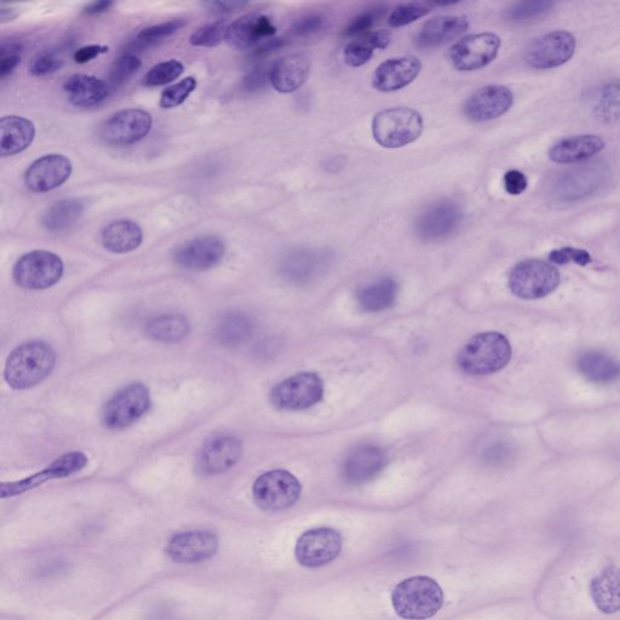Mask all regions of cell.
Segmentation results:
<instances>
[{"label":"cell","instance_id":"cell-44","mask_svg":"<svg viewBox=\"0 0 620 620\" xmlns=\"http://www.w3.org/2000/svg\"><path fill=\"white\" fill-rule=\"evenodd\" d=\"M386 9V7L380 5V7L372 8L358 15L344 30V36L348 38L364 36L386 13Z\"/></svg>","mask_w":620,"mask_h":620},{"label":"cell","instance_id":"cell-2","mask_svg":"<svg viewBox=\"0 0 620 620\" xmlns=\"http://www.w3.org/2000/svg\"><path fill=\"white\" fill-rule=\"evenodd\" d=\"M394 611L406 620L433 618L444 606V591L435 579L426 576L407 578L392 594Z\"/></svg>","mask_w":620,"mask_h":620},{"label":"cell","instance_id":"cell-26","mask_svg":"<svg viewBox=\"0 0 620 620\" xmlns=\"http://www.w3.org/2000/svg\"><path fill=\"white\" fill-rule=\"evenodd\" d=\"M310 60L306 54H291L271 67V84L281 94H291L306 83Z\"/></svg>","mask_w":620,"mask_h":620},{"label":"cell","instance_id":"cell-52","mask_svg":"<svg viewBox=\"0 0 620 620\" xmlns=\"http://www.w3.org/2000/svg\"><path fill=\"white\" fill-rule=\"evenodd\" d=\"M527 179L519 170H510L504 175V188L510 195H520L527 189Z\"/></svg>","mask_w":620,"mask_h":620},{"label":"cell","instance_id":"cell-32","mask_svg":"<svg viewBox=\"0 0 620 620\" xmlns=\"http://www.w3.org/2000/svg\"><path fill=\"white\" fill-rule=\"evenodd\" d=\"M579 373L591 383L612 384L620 380L618 360L601 352H585L577 360Z\"/></svg>","mask_w":620,"mask_h":620},{"label":"cell","instance_id":"cell-19","mask_svg":"<svg viewBox=\"0 0 620 620\" xmlns=\"http://www.w3.org/2000/svg\"><path fill=\"white\" fill-rule=\"evenodd\" d=\"M226 254V245L216 235L194 238L176 250L174 260L188 271H206L217 266Z\"/></svg>","mask_w":620,"mask_h":620},{"label":"cell","instance_id":"cell-27","mask_svg":"<svg viewBox=\"0 0 620 620\" xmlns=\"http://www.w3.org/2000/svg\"><path fill=\"white\" fill-rule=\"evenodd\" d=\"M606 142L597 135L567 137L550 148L549 158L556 164H576L604 151Z\"/></svg>","mask_w":620,"mask_h":620},{"label":"cell","instance_id":"cell-37","mask_svg":"<svg viewBox=\"0 0 620 620\" xmlns=\"http://www.w3.org/2000/svg\"><path fill=\"white\" fill-rule=\"evenodd\" d=\"M254 324L248 315L228 313L218 320L215 327V338L223 346L234 347L244 343L252 334Z\"/></svg>","mask_w":620,"mask_h":620},{"label":"cell","instance_id":"cell-35","mask_svg":"<svg viewBox=\"0 0 620 620\" xmlns=\"http://www.w3.org/2000/svg\"><path fill=\"white\" fill-rule=\"evenodd\" d=\"M191 324L181 314H165L154 318L147 324L146 332L153 341L160 343H179L188 336Z\"/></svg>","mask_w":620,"mask_h":620},{"label":"cell","instance_id":"cell-36","mask_svg":"<svg viewBox=\"0 0 620 620\" xmlns=\"http://www.w3.org/2000/svg\"><path fill=\"white\" fill-rule=\"evenodd\" d=\"M84 205L78 199H65L54 204L45 212L42 225L50 233H62L68 231L82 217Z\"/></svg>","mask_w":620,"mask_h":620},{"label":"cell","instance_id":"cell-5","mask_svg":"<svg viewBox=\"0 0 620 620\" xmlns=\"http://www.w3.org/2000/svg\"><path fill=\"white\" fill-rule=\"evenodd\" d=\"M561 277L553 264L527 260L516 264L509 274V287L522 300H541L558 289Z\"/></svg>","mask_w":620,"mask_h":620},{"label":"cell","instance_id":"cell-23","mask_svg":"<svg viewBox=\"0 0 620 620\" xmlns=\"http://www.w3.org/2000/svg\"><path fill=\"white\" fill-rule=\"evenodd\" d=\"M243 455V445L235 436H220L211 440L200 451L198 467L206 475L227 472L239 462Z\"/></svg>","mask_w":620,"mask_h":620},{"label":"cell","instance_id":"cell-20","mask_svg":"<svg viewBox=\"0 0 620 620\" xmlns=\"http://www.w3.org/2000/svg\"><path fill=\"white\" fill-rule=\"evenodd\" d=\"M277 33L271 17L261 13H251L239 17L228 26L226 40L232 48L243 50L255 47L262 40L272 38Z\"/></svg>","mask_w":620,"mask_h":620},{"label":"cell","instance_id":"cell-54","mask_svg":"<svg viewBox=\"0 0 620 620\" xmlns=\"http://www.w3.org/2000/svg\"><path fill=\"white\" fill-rule=\"evenodd\" d=\"M211 11L218 14L232 13V11L239 10L246 7V3L240 2H214L206 4Z\"/></svg>","mask_w":620,"mask_h":620},{"label":"cell","instance_id":"cell-40","mask_svg":"<svg viewBox=\"0 0 620 620\" xmlns=\"http://www.w3.org/2000/svg\"><path fill=\"white\" fill-rule=\"evenodd\" d=\"M142 61L139 56L128 53L119 57L118 61L114 63L111 74H109V86L111 89L119 88L131 77H134L137 72L140 71Z\"/></svg>","mask_w":620,"mask_h":620},{"label":"cell","instance_id":"cell-22","mask_svg":"<svg viewBox=\"0 0 620 620\" xmlns=\"http://www.w3.org/2000/svg\"><path fill=\"white\" fill-rule=\"evenodd\" d=\"M422 70L416 57H396L381 63L373 74L372 85L381 93H394L410 85Z\"/></svg>","mask_w":620,"mask_h":620},{"label":"cell","instance_id":"cell-25","mask_svg":"<svg viewBox=\"0 0 620 620\" xmlns=\"http://www.w3.org/2000/svg\"><path fill=\"white\" fill-rule=\"evenodd\" d=\"M469 21L465 16H439L423 25L416 38L419 48L433 49L452 42L467 32Z\"/></svg>","mask_w":620,"mask_h":620},{"label":"cell","instance_id":"cell-56","mask_svg":"<svg viewBox=\"0 0 620 620\" xmlns=\"http://www.w3.org/2000/svg\"><path fill=\"white\" fill-rule=\"evenodd\" d=\"M16 17L17 10L15 8L2 4V7H0V22L2 24H7V22L13 21Z\"/></svg>","mask_w":620,"mask_h":620},{"label":"cell","instance_id":"cell-48","mask_svg":"<svg viewBox=\"0 0 620 620\" xmlns=\"http://www.w3.org/2000/svg\"><path fill=\"white\" fill-rule=\"evenodd\" d=\"M62 65L63 60L60 56L51 53V51H43V53L33 57L30 71L34 77H45L61 70Z\"/></svg>","mask_w":620,"mask_h":620},{"label":"cell","instance_id":"cell-3","mask_svg":"<svg viewBox=\"0 0 620 620\" xmlns=\"http://www.w3.org/2000/svg\"><path fill=\"white\" fill-rule=\"evenodd\" d=\"M512 359V346L499 332H482L470 340L458 355L459 367L468 375H491Z\"/></svg>","mask_w":620,"mask_h":620},{"label":"cell","instance_id":"cell-46","mask_svg":"<svg viewBox=\"0 0 620 620\" xmlns=\"http://www.w3.org/2000/svg\"><path fill=\"white\" fill-rule=\"evenodd\" d=\"M554 7L551 2H544V0H536V2H524L514 5L507 13L509 20L514 22H521L530 19H535L539 15L548 13V11Z\"/></svg>","mask_w":620,"mask_h":620},{"label":"cell","instance_id":"cell-49","mask_svg":"<svg viewBox=\"0 0 620 620\" xmlns=\"http://www.w3.org/2000/svg\"><path fill=\"white\" fill-rule=\"evenodd\" d=\"M326 26V19L323 15L310 14L298 19L291 28V34L297 38L313 36L323 31Z\"/></svg>","mask_w":620,"mask_h":620},{"label":"cell","instance_id":"cell-4","mask_svg":"<svg viewBox=\"0 0 620 620\" xmlns=\"http://www.w3.org/2000/svg\"><path fill=\"white\" fill-rule=\"evenodd\" d=\"M424 129L421 114L415 109L398 107L376 114L372 120L373 139L383 148H403L417 141Z\"/></svg>","mask_w":620,"mask_h":620},{"label":"cell","instance_id":"cell-38","mask_svg":"<svg viewBox=\"0 0 620 620\" xmlns=\"http://www.w3.org/2000/svg\"><path fill=\"white\" fill-rule=\"evenodd\" d=\"M596 114L607 123L620 120V84H611L602 89L597 99Z\"/></svg>","mask_w":620,"mask_h":620},{"label":"cell","instance_id":"cell-16","mask_svg":"<svg viewBox=\"0 0 620 620\" xmlns=\"http://www.w3.org/2000/svg\"><path fill=\"white\" fill-rule=\"evenodd\" d=\"M462 210L452 200L442 199L429 205L416 221V233L426 241H436L456 232L462 222Z\"/></svg>","mask_w":620,"mask_h":620},{"label":"cell","instance_id":"cell-43","mask_svg":"<svg viewBox=\"0 0 620 620\" xmlns=\"http://www.w3.org/2000/svg\"><path fill=\"white\" fill-rule=\"evenodd\" d=\"M195 89H197V80L193 77H187L164 91L162 99H160V106L164 109L179 107L185 103Z\"/></svg>","mask_w":620,"mask_h":620},{"label":"cell","instance_id":"cell-41","mask_svg":"<svg viewBox=\"0 0 620 620\" xmlns=\"http://www.w3.org/2000/svg\"><path fill=\"white\" fill-rule=\"evenodd\" d=\"M228 26L226 21H216L200 27L191 36L194 47L215 48L226 40Z\"/></svg>","mask_w":620,"mask_h":620},{"label":"cell","instance_id":"cell-14","mask_svg":"<svg viewBox=\"0 0 620 620\" xmlns=\"http://www.w3.org/2000/svg\"><path fill=\"white\" fill-rule=\"evenodd\" d=\"M576 48V38L572 33L551 32L531 43L526 51V62L535 70H551L570 61Z\"/></svg>","mask_w":620,"mask_h":620},{"label":"cell","instance_id":"cell-55","mask_svg":"<svg viewBox=\"0 0 620 620\" xmlns=\"http://www.w3.org/2000/svg\"><path fill=\"white\" fill-rule=\"evenodd\" d=\"M113 2H95L89 5H86L84 8V14L89 16L100 15L106 13L109 9L113 7Z\"/></svg>","mask_w":620,"mask_h":620},{"label":"cell","instance_id":"cell-13","mask_svg":"<svg viewBox=\"0 0 620 620\" xmlns=\"http://www.w3.org/2000/svg\"><path fill=\"white\" fill-rule=\"evenodd\" d=\"M89 459L85 453L73 451L56 458L47 468L40 470L39 473L28 476L26 479L14 482H3L0 485V497L3 499L24 495V493L42 486L45 482L67 478L80 472L86 467Z\"/></svg>","mask_w":620,"mask_h":620},{"label":"cell","instance_id":"cell-11","mask_svg":"<svg viewBox=\"0 0 620 620\" xmlns=\"http://www.w3.org/2000/svg\"><path fill=\"white\" fill-rule=\"evenodd\" d=\"M151 114L128 108L114 113L101 126V139L112 146H130L145 139L152 129Z\"/></svg>","mask_w":620,"mask_h":620},{"label":"cell","instance_id":"cell-29","mask_svg":"<svg viewBox=\"0 0 620 620\" xmlns=\"http://www.w3.org/2000/svg\"><path fill=\"white\" fill-rule=\"evenodd\" d=\"M590 596L600 612H620V568L610 565L597 574L590 583Z\"/></svg>","mask_w":620,"mask_h":620},{"label":"cell","instance_id":"cell-24","mask_svg":"<svg viewBox=\"0 0 620 620\" xmlns=\"http://www.w3.org/2000/svg\"><path fill=\"white\" fill-rule=\"evenodd\" d=\"M387 457L380 447L363 445L349 453L343 464V476L350 484L361 485L376 478L386 465Z\"/></svg>","mask_w":620,"mask_h":620},{"label":"cell","instance_id":"cell-42","mask_svg":"<svg viewBox=\"0 0 620 620\" xmlns=\"http://www.w3.org/2000/svg\"><path fill=\"white\" fill-rule=\"evenodd\" d=\"M430 13L428 4L412 2L399 5L388 17L389 25L395 28L413 24Z\"/></svg>","mask_w":620,"mask_h":620},{"label":"cell","instance_id":"cell-28","mask_svg":"<svg viewBox=\"0 0 620 620\" xmlns=\"http://www.w3.org/2000/svg\"><path fill=\"white\" fill-rule=\"evenodd\" d=\"M63 90L73 106L90 108L105 101L112 89L105 80L86 74H74L66 80Z\"/></svg>","mask_w":620,"mask_h":620},{"label":"cell","instance_id":"cell-34","mask_svg":"<svg viewBox=\"0 0 620 620\" xmlns=\"http://www.w3.org/2000/svg\"><path fill=\"white\" fill-rule=\"evenodd\" d=\"M399 287L393 279L384 278L366 285L358 292L359 306L366 312H382L393 306Z\"/></svg>","mask_w":620,"mask_h":620},{"label":"cell","instance_id":"cell-18","mask_svg":"<svg viewBox=\"0 0 620 620\" xmlns=\"http://www.w3.org/2000/svg\"><path fill=\"white\" fill-rule=\"evenodd\" d=\"M72 171V162L66 155H44L27 169L25 183L32 192L47 193L59 188L70 179Z\"/></svg>","mask_w":620,"mask_h":620},{"label":"cell","instance_id":"cell-12","mask_svg":"<svg viewBox=\"0 0 620 620\" xmlns=\"http://www.w3.org/2000/svg\"><path fill=\"white\" fill-rule=\"evenodd\" d=\"M501 44V38L497 34H472L459 40L451 48L452 65L461 72L482 70L496 60Z\"/></svg>","mask_w":620,"mask_h":620},{"label":"cell","instance_id":"cell-1","mask_svg":"<svg viewBox=\"0 0 620 620\" xmlns=\"http://www.w3.org/2000/svg\"><path fill=\"white\" fill-rule=\"evenodd\" d=\"M56 365V353L48 343L31 341L22 343L9 355L4 378L15 390L38 386L50 376Z\"/></svg>","mask_w":620,"mask_h":620},{"label":"cell","instance_id":"cell-30","mask_svg":"<svg viewBox=\"0 0 620 620\" xmlns=\"http://www.w3.org/2000/svg\"><path fill=\"white\" fill-rule=\"evenodd\" d=\"M0 130H2L0 154L3 158L26 151L36 137V126L30 119L24 117H3L0 120Z\"/></svg>","mask_w":620,"mask_h":620},{"label":"cell","instance_id":"cell-33","mask_svg":"<svg viewBox=\"0 0 620 620\" xmlns=\"http://www.w3.org/2000/svg\"><path fill=\"white\" fill-rule=\"evenodd\" d=\"M390 37L387 32L376 31L364 34V36L355 38L344 49V62L349 67H361L371 60L376 50H383L388 47Z\"/></svg>","mask_w":620,"mask_h":620},{"label":"cell","instance_id":"cell-47","mask_svg":"<svg viewBox=\"0 0 620 620\" xmlns=\"http://www.w3.org/2000/svg\"><path fill=\"white\" fill-rule=\"evenodd\" d=\"M183 26H186L185 20L175 19L164 22V24L147 27L139 33L137 40L142 44H151L172 36V34L179 32Z\"/></svg>","mask_w":620,"mask_h":620},{"label":"cell","instance_id":"cell-53","mask_svg":"<svg viewBox=\"0 0 620 620\" xmlns=\"http://www.w3.org/2000/svg\"><path fill=\"white\" fill-rule=\"evenodd\" d=\"M109 48L106 45H88V47L80 48L74 54L73 59L79 65H84L96 59L97 56L108 53Z\"/></svg>","mask_w":620,"mask_h":620},{"label":"cell","instance_id":"cell-7","mask_svg":"<svg viewBox=\"0 0 620 620\" xmlns=\"http://www.w3.org/2000/svg\"><path fill=\"white\" fill-rule=\"evenodd\" d=\"M65 266L54 252H28L16 262L13 271L15 283L27 290H47L62 278Z\"/></svg>","mask_w":620,"mask_h":620},{"label":"cell","instance_id":"cell-51","mask_svg":"<svg viewBox=\"0 0 620 620\" xmlns=\"http://www.w3.org/2000/svg\"><path fill=\"white\" fill-rule=\"evenodd\" d=\"M271 82V68L266 66L256 67L248 77L244 80V89L249 93H255V91L261 90L267 85V82Z\"/></svg>","mask_w":620,"mask_h":620},{"label":"cell","instance_id":"cell-15","mask_svg":"<svg viewBox=\"0 0 620 620\" xmlns=\"http://www.w3.org/2000/svg\"><path fill=\"white\" fill-rule=\"evenodd\" d=\"M220 541L214 532L208 530H191L177 533L166 545V554L179 564H200L217 554Z\"/></svg>","mask_w":620,"mask_h":620},{"label":"cell","instance_id":"cell-17","mask_svg":"<svg viewBox=\"0 0 620 620\" xmlns=\"http://www.w3.org/2000/svg\"><path fill=\"white\" fill-rule=\"evenodd\" d=\"M513 91L503 85H487L476 90L465 102V117L474 123H485L502 117L512 108Z\"/></svg>","mask_w":620,"mask_h":620},{"label":"cell","instance_id":"cell-8","mask_svg":"<svg viewBox=\"0 0 620 620\" xmlns=\"http://www.w3.org/2000/svg\"><path fill=\"white\" fill-rule=\"evenodd\" d=\"M151 393L142 383H131L112 396L102 412L108 429H125L139 421L151 409Z\"/></svg>","mask_w":620,"mask_h":620},{"label":"cell","instance_id":"cell-6","mask_svg":"<svg viewBox=\"0 0 620 620\" xmlns=\"http://www.w3.org/2000/svg\"><path fill=\"white\" fill-rule=\"evenodd\" d=\"M302 486L295 475L277 469L263 474L252 487L255 503L264 512H283L300 499Z\"/></svg>","mask_w":620,"mask_h":620},{"label":"cell","instance_id":"cell-10","mask_svg":"<svg viewBox=\"0 0 620 620\" xmlns=\"http://www.w3.org/2000/svg\"><path fill=\"white\" fill-rule=\"evenodd\" d=\"M342 545L341 533L335 528H313L298 538L295 548L296 560L303 567H323L340 556Z\"/></svg>","mask_w":620,"mask_h":620},{"label":"cell","instance_id":"cell-9","mask_svg":"<svg viewBox=\"0 0 620 620\" xmlns=\"http://www.w3.org/2000/svg\"><path fill=\"white\" fill-rule=\"evenodd\" d=\"M324 395V384L312 372L298 373L272 390L271 403L278 410H306L318 404Z\"/></svg>","mask_w":620,"mask_h":620},{"label":"cell","instance_id":"cell-31","mask_svg":"<svg viewBox=\"0 0 620 620\" xmlns=\"http://www.w3.org/2000/svg\"><path fill=\"white\" fill-rule=\"evenodd\" d=\"M142 241L141 227L129 220L112 222L102 232V245L112 254H129L139 249Z\"/></svg>","mask_w":620,"mask_h":620},{"label":"cell","instance_id":"cell-45","mask_svg":"<svg viewBox=\"0 0 620 620\" xmlns=\"http://www.w3.org/2000/svg\"><path fill=\"white\" fill-rule=\"evenodd\" d=\"M24 48L17 42H7L0 48V78L7 79L20 65Z\"/></svg>","mask_w":620,"mask_h":620},{"label":"cell","instance_id":"cell-50","mask_svg":"<svg viewBox=\"0 0 620 620\" xmlns=\"http://www.w3.org/2000/svg\"><path fill=\"white\" fill-rule=\"evenodd\" d=\"M550 262L555 264H568L576 263L578 266H588L591 263V256L587 250L574 249V248H562L550 252Z\"/></svg>","mask_w":620,"mask_h":620},{"label":"cell","instance_id":"cell-39","mask_svg":"<svg viewBox=\"0 0 620 620\" xmlns=\"http://www.w3.org/2000/svg\"><path fill=\"white\" fill-rule=\"evenodd\" d=\"M183 71H185V66L180 61L160 62L152 67L145 78H143V85L148 86V88H154V86L169 84L182 76Z\"/></svg>","mask_w":620,"mask_h":620},{"label":"cell","instance_id":"cell-21","mask_svg":"<svg viewBox=\"0 0 620 620\" xmlns=\"http://www.w3.org/2000/svg\"><path fill=\"white\" fill-rule=\"evenodd\" d=\"M329 263L327 252L301 249L287 254L280 262V274L292 284H307L324 272Z\"/></svg>","mask_w":620,"mask_h":620}]
</instances>
